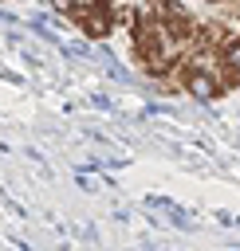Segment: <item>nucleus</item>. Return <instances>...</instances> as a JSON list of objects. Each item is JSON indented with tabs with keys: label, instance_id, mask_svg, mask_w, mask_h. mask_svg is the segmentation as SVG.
<instances>
[{
	"label": "nucleus",
	"instance_id": "nucleus-1",
	"mask_svg": "<svg viewBox=\"0 0 240 251\" xmlns=\"http://www.w3.org/2000/svg\"><path fill=\"white\" fill-rule=\"evenodd\" d=\"M114 4L118 0H87V4L71 8V20L90 39H106V35H114Z\"/></svg>",
	"mask_w": 240,
	"mask_h": 251
},
{
	"label": "nucleus",
	"instance_id": "nucleus-3",
	"mask_svg": "<svg viewBox=\"0 0 240 251\" xmlns=\"http://www.w3.org/2000/svg\"><path fill=\"white\" fill-rule=\"evenodd\" d=\"M212 4H216V0H212Z\"/></svg>",
	"mask_w": 240,
	"mask_h": 251
},
{
	"label": "nucleus",
	"instance_id": "nucleus-2",
	"mask_svg": "<svg viewBox=\"0 0 240 251\" xmlns=\"http://www.w3.org/2000/svg\"><path fill=\"white\" fill-rule=\"evenodd\" d=\"M220 75H224V86L228 90L240 86V31H232L220 43Z\"/></svg>",
	"mask_w": 240,
	"mask_h": 251
}]
</instances>
